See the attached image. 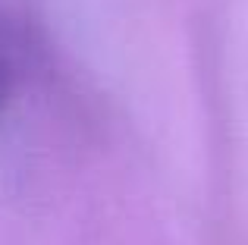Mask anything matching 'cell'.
<instances>
[{
  "mask_svg": "<svg viewBox=\"0 0 248 245\" xmlns=\"http://www.w3.org/2000/svg\"><path fill=\"white\" fill-rule=\"evenodd\" d=\"M3 94H6V69L0 63V101H3Z\"/></svg>",
  "mask_w": 248,
  "mask_h": 245,
  "instance_id": "6da1fadb",
  "label": "cell"
}]
</instances>
